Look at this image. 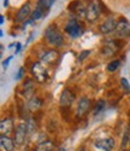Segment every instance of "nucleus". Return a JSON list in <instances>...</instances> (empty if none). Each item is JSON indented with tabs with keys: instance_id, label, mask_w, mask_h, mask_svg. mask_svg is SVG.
<instances>
[{
	"instance_id": "1",
	"label": "nucleus",
	"mask_w": 130,
	"mask_h": 151,
	"mask_svg": "<svg viewBox=\"0 0 130 151\" xmlns=\"http://www.w3.org/2000/svg\"><path fill=\"white\" fill-rule=\"evenodd\" d=\"M45 37L46 40L53 46L60 47L64 44V37L60 34V32L56 28V26H49L45 30Z\"/></svg>"
},
{
	"instance_id": "2",
	"label": "nucleus",
	"mask_w": 130,
	"mask_h": 151,
	"mask_svg": "<svg viewBox=\"0 0 130 151\" xmlns=\"http://www.w3.org/2000/svg\"><path fill=\"white\" fill-rule=\"evenodd\" d=\"M31 75L33 78L37 81V82H45L47 79H48V73H47V69L45 68V65L42 64L41 62H37V63H34L33 67H31Z\"/></svg>"
},
{
	"instance_id": "3",
	"label": "nucleus",
	"mask_w": 130,
	"mask_h": 151,
	"mask_svg": "<svg viewBox=\"0 0 130 151\" xmlns=\"http://www.w3.org/2000/svg\"><path fill=\"white\" fill-rule=\"evenodd\" d=\"M100 12H101V9H100V4L94 0V1H90L87 6V10H86V18L88 22H95L99 16H100Z\"/></svg>"
},
{
	"instance_id": "4",
	"label": "nucleus",
	"mask_w": 130,
	"mask_h": 151,
	"mask_svg": "<svg viewBox=\"0 0 130 151\" xmlns=\"http://www.w3.org/2000/svg\"><path fill=\"white\" fill-rule=\"evenodd\" d=\"M65 32H66L71 37H80L83 34V29L81 24L76 19H70L66 26H65Z\"/></svg>"
},
{
	"instance_id": "5",
	"label": "nucleus",
	"mask_w": 130,
	"mask_h": 151,
	"mask_svg": "<svg viewBox=\"0 0 130 151\" xmlns=\"http://www.w3.org/2000/svg\"><path fill=\"white\" fill-rule=\"evenodd\" d=\"M121 47H122V42L119 40H116V39L114 40H109V41H106L105 44H104L101 52L106 57H110V56L114 55Z\"/></svg>"
},
{
	"instance_id": "6",
	"label": "nucleus",
	"mask_w": 130,
	"mask_h": 151,
	"mask_svg": "<svg viewBox=\"0 0 130 151\" xmlns=\"http://www.w3.org/2000/svg\"><path fill=\"white\" fill-rule=\"evenodd\" d=\"M27 134L28 133V127H27V123H19L17 127H16V131H15V143L17 145H22L27 138Z\"/></svg>"
},
{
	"instance_id": "7",
	"label": "nucleus",
	"mask_w": 130,
	"mask_h": 151,
	"mask_svg": "<svg viewBox=\"0 0 130 151\" xmlns=\"http://www.w3.org/2000/svg\"><path fill=\"white\" fill-rule=\"evenodd\" d=\"M90 108H92V102H90V100L88 98H86V97L81 98L79 100V104H77V109H76L77 117H83L89 111Z\"/></svg>"
},
{
	"instance_id": "8",
	"label": "nucleus",
	"mask_w": 130,
	"mask_h": 151,
	"mask_svg": "<svg viewBox=\"0 0 130 151\" xmlns=\"http://www.w3.org/2000/svg\"><path fill=\"white\" fill-rule=\"evenodd\" d=\"M116 34L121 37H130V23L125 18H122L117 24Z\"/></svg>"
},
{
	"instance_id": "9",
	"label": "nucleus",
	"mask_w": 130,
	"mask_h": 151,
	"mask_svg": "<svg viewBox=\"0 0 130 151\" xmlns=\"http://www.w3.org/2000/svg\"><path fill=\"white\" fill-rule=\"evenodd\" d=\"M74 100H75V94L70 91V90H64L60 94V98H59V104L60 106L63 108H69L71 106V104L74 103Z\"/></svg>"
},
{
	"instance_id": "10",
	"label": "nucleus",
	"mask_w": 130,
	"mask_h": 151,
	"mask_svg": "<svg viewBox=\"0 0 130 151\" xmlns=\"http://www.w3.org/2000/svg\"><path fill=\"white\" fill-rule=\"evenodd\" d=\"M117 24L118 23H117L114 17H109V18L105 19V22L100 24L99 29H100V32L102 34H109V33H112L113 30H116Z\"/></svg>"
},
{
	"instance_id": "11",
	"label": "nucleus",
	"mask_w": 130,
	"mask_h": 151,
	"mask_svg": "<svg viewBox=\"0 0 130 151\" xmlns=\"http://www.w3.org/2000/svg\"><path fill=\"white\" fill-rule=\"evenodd\" d=\"M95 147L102 151H112L114 147V140L112 138H104V139H98L94 143Z\"/></svg>"
},
{
	"instance_id": "12",
	"label": "nucleus",
	"mask_w": 130,
	"mask_h": 151,
	"mask_svg": "<svg viewBox=\"0 0 130 151\" xmlns=\"http://www.w3.org/2000/svg\"><path fill=\"white\" fill-rule=\"evenodd\" d=\"M59 57V53L56 51V50H49V51L45 52L41 57V63L42 64H46V65H51L53 64L54 62H57Z\"/></svg>"
},
{
	"instance_id": "13",
	"label": "nucleus",
	"mask_w": 130,
	"mask_h": 151,
	"mask_svg": "<svg viewBox=\"0 0 130 151\" xmlns=\"http://www.w3.org/2000/svg\"><path fill=\"white\" fill-rule=\"evenodd\" d=\"M31 14V6L30 3H25L17 12V16H16V21L17 22H23L25 19H28L29 16Z\"/></svg>"
},
{
	"instance_id": "14",
	"label": "nucleus",
	"mask_w": 130,
	"mask_h": 151,
	"mask_svg": "<svg viewBox=\"0 0 130 151\" xmlns=\"http://www.w3.org/2000/svg\"><path fill=\"white\" fill-rule=\"evenodd\" d=\"M14 131V122L11 119H4L0 123V132L1 135H7Z\"/></svg>"
},
{
	"instance_id": "15",
	"label": "nucleus",
	"mask_w": 130,
	"mask_h": 151,
	"mask_svg": "<svg viewBox=\"0 0 130 151\" xmlns=\"http://www.w3.org/2000/svg\"><path fill=\"white\" fill-rule=\"evenodd\" d=\"M27 106H28L29 111L36 112L39 109H41V106H42V100L39 98V97H31V98L29 99Z\"/></svg>"
},
{
	"instance_id": "16",
	"label": "nucleus",
	"mask_w": 130,
	"mask_h": 151,
	"mask_svg": "<svg viewBox=\"0 0 130 151\" xmlns=\"http://www.w3.org/2000/svg\"><path fill=\"white\" fill-rule=\"evenodd\" d=\"M15 140H12L11 138H9L7 135H1L0 138V144H1V147L5 151H12L15 147Z\"/></svg>"
},
{
	"instance_id": "17",
	"label": "nucleus",
	"mask_w": 130,
	"mask_h": 151,
	"mask_svg": "<svg viewBox=\"0 0 130 151\" xmlns=\"http://www.w3.org/2000/svg\"><path fill=\"white\" fill-rule=\"evenodd\" d=\"M54 1L56 0H39L37 4H36V7L42 10L45 14H47V11L52 7V5H53Z\"/></svg>"
},
{
	"instance_id": "18",
	"label": "nucleus",
	"mask_w": 130,
	"mask_h": 151,
	"mask_svg": "<svg viewBox=\"0 0 130 151\" xmlns=\"http://www.w3.org/2000/svg\"><path fill=\"white\" fill-rule=\"evenodd\" d=\"M34 92V85H33V81H27L24 85H23V88H22V94L23 97L25 98H29Z\"/></svg>"
},
{
	"instance_id": "19",
	"label": "nucleus",
	"mask_w": 130,
	"mask_h": 151,
	"mask_svg": "<svg viewBox=\"0 0 130 151\" xmlns=\"http://www.w3.org/2000/svg\"><path fill=\"white\" fill-rule=\"evenodd\" d=\"M53 149H54L53 143L49 142V140H46V142H42V143L39 144L36 146L35 151H53Z\"/></svg>"
},
{
	"instance_id": "20",
	"label": "nucleus",
	"mask_w": 130,
	"mask_h": 151,
	"mask_svg": "<svg viewBox=\"0 0 130 151\" xmlns=\"http://www.w3.org/2000/svg\"><path fill=\"white\" fill-rule=\"evenodd\" d=\"M119 65H121V60H119V59L112 60V62H110V63H109V65H107V71L113 73V71H116L117 69L119 68Z\"/></svg>"
},
{
	"instance_id": "21",
	"label": "nucleus",
	"mask_w": 130,
	"mask_h": 151,
	"mask_svg": "<svg viewBox=\"0 0 130 151\" xmlns=\"http://www.w3.org/2000/svg\"><path fill=\"white\" fill-rule=\"evenodd\" d=\"M104 108H105V100H102V99L98 100L96 104H95V108H94L93 114H94V115H99L100 112L104 110Z\"/></svg>"
},
{
	"instance_id": "22",
	"label": "nucleus",
	"mask_w": 130,
	"mask_h": 151,
	"mask_svg": "<svg viewBox=\"0 0 130 151\" xmlns=\"http://www.w3.org/2000/svg\"><path fill=\"white\" fill-rule=\"evenodd\" d=\"M121 83H122V87L126 91V92H130V85H129V82H128V80L126 79H121Z\"/></svg>"
},
{
	"instance_id": "23",
	"label": "nucleus",
	"mask_w": 130,
	"mask_h": 151,
	"mask_svg": "<svg viewBox=\"0 0 130 151\" xmlns=\"http://www.w3.org/2000/svg\"><path fill=\"white\" fill-rule=\"evenodd\" d=\"M128 138H129V129H125V132H124V137H123V140H122V147H123V149L126 146Z\"/></svg>"
},
{
	"instance_id": "24",
	"label": "nucleus",
	"mask_w": 130,
	"mask_h": 151,
	"mask_svg": "<svg viewBox=\"0 0 130 151\" xmlns=\"http://www.w3.org/2000/svg\"><path fill=\"white\" fill-rule=\"evenodd\" d=\"M90 53V51H88V50H87V51H82L81 53H80V57H79V60L80 62H82L83 59H86L87 58V56Z\"/></svg>"
},
{
	"instance_id": "25",
	"label": "nucleus",
	"mask_w": 130,
	"mask_h": 151,
	"mask_svg": "<svg viewBox=\"0 0 130 151\" xmlns=\"http://www.w3.org/2000/svg\"><path fill=\"white\" fill-rule=\"evenodd\" d=\"M23 74H24V69H23V68H21V69L18 70V74H17V76H16L15 79H16V80L22 79V78H23Z\"/></svg>"
},
{
	"instance_id": "26",
	"label": "nucleus",
	"mask_w": 130,
	"mask_h": 151,
	"mask_svg": "<svg viewBox=\"0 0 130 151\" xmlns=\"http://www.w3.org/2000/svg\"><path fill=\"white\" fill-rule=\"evenodd\" d=\"M11 59H12V56H10V57H9V58H7L6 60H4V62H3V67H4L5 69H6L7 67H9V63L11 62Z\"/></svg>"
},
{
	"instance_id": "27",
	"label": "nucleus",
	"mask_w": 130,
	"mask_h": 151,
	"mask_svg": "<svg viewBox=\"0 0 130 151\" xmlns=\"http://www.w3.org/2000/svg\"><path fill=\"white\" fill-rule=\"evenodd\" d=\"M16 46H17V48H16V52H15V53L17 55V53H18V52L21 51V47H22V45H21L19 42H17V44H16Z\"/></svg>"
},
{
	"instance_id": "28",
	"label": "nucleus",
	"mask_w": 130,
	"mask_h": 151,
	"mask_svg": "<svg viewBox=\"0 0 130 151\" xmlns=\"http://www.w3.org/2000/svg\"><path fill=\"white\" fill-rule=\"evenodd\" d=\"M9 5V0H4V7H7Z\"/></svg>"
},
{
	"instance_id": "29",
	"label": "nucleus",
	"mask_w": 130,
	"mask_h": 151,
	"mask_svg": "<svg viewBox=\"0 0 130 151\" xmlns=\"http://www.w3.org/2000/svg\"><path fill=\"white\" fill-rule=\"evenodd\" d=\"M0 23H1V24L4 23V16H3V15H1V16H0Z\"/></svg>"
},
{
	"instance_id": "30",
	"label": "nucleus",
	"mask_w": 130,
	"mask_h": 151,
	"mask_svg": "<svg viewBox=\"0 0 130 151\" xmlns=\"http://www.w3.org/2000/svg\"><path fill=\"white\" fill-rule=\"evenodd\" d=\"M59 151H66V150H65V149H60Z\"/></svg>"
},
{
	"instance_id": "31",
	"label": "nucleus",
	"mask_w": 130,
	"mask_h": 151,
	"mask_svg": "<svg viewBox=\"0 0 130 151\" xmlns=\"http://www.w3.org/2000/svg\"><path fill=\"white\" fill-rule=\"evenodd\" d=\"M79 151H86V150H84V149H80Z\"/></svg>"
},
{
	"instance_id": "32",
	"label": "nucleus",
	"mask_w": 130,
	"mask_h": 151,
	"mask_svg": "<svg viewBox=\"0 0 130 151\" xmlns=\"http://www.w3.org/2000/svg\"><path fill=\"white\" fill-rule=\"evenodd\" d=\"M123 151H129V150H123Z\"/></svg>"
},
{
	"instance_id": "33",
	"label": "nucleus",
	"mask_w": 130,
	"mask_h": 151,
	"mask_svg": "<svg viewBox=\"0 0 130 151\" xmlns=\"http://www.w3.org/2000/svg\"><path fill=\"white\" fill-rule=\"evenodd\" d=\"M129 143H130V139H129Z\"/></svg>"
}]
</instances>
